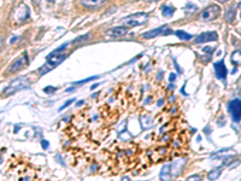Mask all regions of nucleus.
<instances>
[{
	"label": "nucleus",
	"mask_w": 241,
	"mask_h": 181,
	"mask_svg": "<svg viewBox=\"0 0 241 181\" xmlns=\"http://www.w3.org/2000/svg\"><path fill=\"white\" fill-rule=\"evenodd\" d=\"M65 58H66V55H63L62 52L53 51L51 55L47 56L45 65H42V67H41V69H40V74L44 75V74H46V73H48L51 69H53V68H55V67H58V65H59V64L62 63Z\"/></svg>",
	"instance_id": "1"
},
{
	"label": "nucleus",
	"mask_w": 241,
	"mask_h": 181,
	"mask_svg": "<svg viewBox=\"0 0 241 181\" xmlns=\"http://www.w3.org/2000/svg\"><path fill=\"white\" fill-rule=\"evenodd\" d=\"M147 20H148V13H146V12H136V13H133V15L124 17L122 20V23L128 28L138 27V25L143 24Z\"/></svg>",
	"instance_id": "2"
},
{
	"label": "nucleus",
	"mask_w": 241,
	"mask_h": 181,
	"mask_svg": "<svg viewBox=\"0 0 241 181\" xmlns=\"http://www.w3.org/2000/svg\"><path fill=\"white\" fill-rule=\"evenodd\" d=\"M221 13V7L218 5L214 4V5H210L207 7H205L200 12L199 15V21L201 22H210V21H214L216 20Z\"/></svg>",
	"instance_id": "3"
},
{
	"label": "nucleus",
	"mask_w": 241,
	"mask_h": 181,
	"mask_svg": "<svg viewBox=\"0 0 241 181\" xmlns=\"http://www.w3.org/2000/svg\"><path fill=\"white\" fill-rule=\"evenodd\" d=\"M227 109H228V112L232 116V120H233L234 123H239L241 121V99L236 98L233 99L228 103L227 105Z\"/></svg>",
	"instance_id": "4"
},
{
	"label": "nucleus",
	"mask_w": 241,
	"mask_h": 181,
	"mask_svg": "<svg viewBox=\"0 0 241 181\" xmlns=\"http://www.w3.org/2000/svg\"><path fill=\"white\" fill-rule=\"evenodd\" d=\"M28 86H29V80H28V77L21 76V77H17L16 80H13V81H12L6 88H5L4 93L6 95L12 94V93H15V92H17V90L23 89V88H27Z\"/></svg>",
	"instance_id": "5"
},
{
	"label": "nucleus",
	"mask_w": 241,
	"mask_h": 181,
	"mask_svg": "<svg viewBox=\"0 0 241 181\" xmlns=\"http://www.w3.org/2000/svg\"><path fill=\"white\" fill-rule=\"evenodd\" d=\"M27 64H28V55L24 52V53H22L20 57H17V58L10 64V67L7 68V71L8 73L18 71V70H21L23 67H25Z\"/></svg>",
	"instance_id": "6"
},
{
	"label": "nucleus",
	"mask_w": 241,
	"mask_h": 181,
	"mask_svg": "<svg viewBox=\"0 0 241 181\" xmlns=\"http://www.w3.org/2000/svg\"><path fill=\"white\" fill-rule=\"evenodd\" d=\"M218 39V35L216 32H205L201 33L200 35H198L194 40V43H204V42H211V41H216Z\"/></svg>",
	"instance_id": "7"
},
{
	"label": "nucleus",
	"mask_w": 241,
	"mask_h": 181,
	"mask_svg": "<svg viewBox=\"0 0 241 181\" xmlns=\"http://www.w3.org/2000/svg\"><path fill=\"white\" fill-rule=\"evenodd\" d=\"M215 67V74H216V77L222 81H224L227 79V75H228V70H227V67L223 60H218L214 64Z\"/></svg>",
	"instance_id": "8"
},
{
	"label": "nucleus",
	"mask_w": 241,
	"mask_h": 181,
	"mask_svg": "<svg viewBox=\"0 0 241 181\" xmlns=\"http://www.w3.org/2000/svg\"><path fill=\"white\" fill-rule=\"evenodd\" d=\"M172 30L171 29H168L166 25H163L160 28H156L153 30H150V32H146L142 34L143 39H152V38H156L158 35H162V34H171Z\"/></svg>",
	"instance_id": "9"
},
{
	"label": "nucleus",
	"mask_w": 241,
	"mask_h": 181,
	"mask_svg": "<svg viewBox=\"0 0 241 181\" xmlns=\"http://www.w3.org/2000/svg\"><path fill=\"white\" fill-rule=\"evenodd\" d=\"M187 159L186 158H177L171 163V171H172V176H177L178 174H181L183 165L186 164Z\"/></svg>",
	"instance_id": "10"
},
{
	"label": "nucleus",
	"mask_w": 241,
	"mask_h": 181,
	"mask_svg": "<svg viewBox=\"0 0 241 181\" xmlns=\"http://www.w3.org/2000/svg\"><path fill=\"white\" fill-rule=\"evenodd\" d=\"M172 177V171H171V163L165 164L162 168L160 173H159V179L162 181H170Z\"/></svg>",
	"instance_id": "11"
},
{
	"label": "nucleus",
	"mask_w": 241,
	"mask_h": 181,
	"mask_svg": "<svg viewBox=\"0 0 241 181\" xmlns=\"http://www.w3.org/2000/svg\"><path fill=\"white\" fill-rule=\"evenodd\" d=\"M128 33V27H115L111 28L107 30V34L110 36H113V38H118V36H124Z\"/></svg>",
	"instance_id": "12"
},
{
	"label": "nucleus",
	"mask_w": 241,
	"mask_h": 181,
	"mask_svg": "<svg viewBox=\"0 0 241 181\" xmlns=\"http://www.w3.org/2000/svg\"><path fill=\"white\" fill-rule=\"evenodd\" d=\"M81 4L86 7H89V8H95V7H99L106 3L107 0H80Z\"/></svg>",
	"instance_id": "13"
},
{
	"label": "nucleus",
	"mask_w": 241,
	"mask_h": 181,
	"mask_svg": "<svg viewBox=\"0 0 241 181\" xmlns=\"http://www.w3.org/2000/svg\"><path fill=\"white\" fill-rule=\"evenodd\" d=\"M222 170H223V168H222V167H218V168L212 169L209 174H207V179H209L210 181L216 180V179H217V177H219V175L222 174Z\"/></svg>",
	"instance_id": "14"
},
{
	"label": "nucleus",
	"mask_w": 241,
	"mask_h": 181,
	"mask_svg": "<svg viewBox=\"0 0 241 181\" xmlns=\"http://www.w3.org/2000/svg\"><path fill=\"white\" fill-rule=\"evenodd\" d=\"M175 12V7L171 6V5H166V6H163L162 8V13L164 17H171Z\"/></svg>",
	"instance_id": "15"
},
{
	"label": "nucleus",
	"mask_w": 241,
	"mask_h": 181,
	"mask_svg": "<svg viewBox=\"0 0 241 181\" xmlns=\"http://www.w3.org/2000/svg\"><path fill=\"white\" fill-rule=\"evenodd\" d=\"M175 35L177 36L178 39L181 40H189L192 39V35L190 34H188V33L183 32V30H177V32H175Z\"/></svg>",
	"instance_id": "16"
},
{
	"label": "nucleus",
	"mask_w": 241,
	"mask_h": 181,
	"mask_svg": "<svg viewBox=\"0 0 241 181\" xmlns=\"http://www.w3.org/2000/svg\"><path fill=\"white\" fill-rule=\"evenodd\" d=\"M141 126H142L143 128H147V127L152 126V118H151L148 115L141 117Z\"/></svg>",
	"instance_id": "17"
},
{
	"label": "nucleus",
	"mask_w": 241,
	"mask_h": 181,
	"mask_svg": "<svg viewBox=\"0 0 241 181\" xmlns=\"http://www.w3.org/2000/svg\"><path fill=\"white\" fill-rule=\"evenodd\" d=\"M185 11H186L187 13H189V15L190 13H194L195 11H198V6L197 5H194L193 3H188L187 6L185 7Z\"/></svg>",
	"instance_id": "18"
},
{
	"label": "nucleus",
	"mask_w": 241,
	"mask_h": 181,
	"mask_svg": "<svg viewBox=\"0 0 241 181\" xmlns=\"http://www.w3.org/2000/svg\"><path fill=\"white\" fill-rule=\"evenodd\" d=\"M234 17H235V8H234V7H230L229 10L227 11L225 18H227V21H229V22H232V21L234 20Z\"/></svg>",
	"instance_id": "19"
},
{
	"label": "nucleus",
	"mask_w": 241,
	"mask_h": 181,
	"mask_svg": "<svg viewBox=\"0 0 241 181\" xmlns=\"http://www.w3.org/2000/svg\"><path fill=\"white\" fill-rule=\"evenodd\" d=\"M97 79H98V76H92V77L81 80V81H76V82H74V85H81V83H86V82H88V81H91V80H97Z\"/></svg>",
	"instance_id": "20"
},
{
	"label": "nucleus",
	"mask_w": 241,
	"mask_h": 181,
	"mask_svg": "<svg viewBox=\"0 0 241 181\" xmlns=\"http://www.w3.org/2000/svg\"><path fill=\"white\" fill-rule=\"evenodd\" d=\"M57 90V87H52V86H48V87H45L44 88V92L47 93V94H51V93H54Z\"/></svg>",
	"instance_id": "21"
},
{
	"label": "nucleus",
	"mask_w": 241,
	"mask_h": 181,
	"mask_svg": "<svg viewBox=\"0 0 241 181\" xmlns=\"http://www.w3.org/2000/svg\"><path fill=\"white\" fill-rule=\"evenodd\" d=\"M74 100H75V99H69V100H68V102L65 103V104H63V105H62V106H60L59 109H58V111H59V112H60V111H63L64 109H65V107H68L69 105H71L72 103H74Z\"/></svg>",
	"instance_id": "22"
},
{
	"label": "nucleus",
	"mask_w": 241,
	"mask_h": 181,
	"mask_svg": "<svg viewBox=\"0 0 241 181\" xmlns=\"http://www.w3.org/2000/svg\"><path fill=\"white\" fill-rule=\"evenodd\" d=\"M186 181H201V176L200 175H192Z\"/></svg>",
	"instance_id": "23"
},
{
	"label": "nucleus",
	"mask_w": 241,
	"mask_h": 181,
	"mask_svg": "<svg viewBox=\"0 0 241 181\" xmlns=\"http://www.w3.org/2000/svg\"><path fill=\"white\" fill-rule=\"evenodd\" d=\"M41 146L44 147V150H47L48 147H50V142H48L46 139H42V140H41Z\"/></svg>",
	"instance_id": "24"
},
{
	"label": "nucleus",
	"mask_w": 241,
	"mask_h": 181,
	"mask_svg": "<svg viewBox=\"0 0 241 181\" xmlns=\"http://www.w3.org/2000/svg\"><path fill=\"white\" fill-rule=\"evenodd\" d=\"M175 79H176V75H175L174 73H171V74H170V82H174Z\"/></svg>",
	"instance_id": "25"
},
{
	"label": "nucleus",
	"mask_w": 241,
	"mask_h": 181,
	"mask_svg": "<svg viewBox=\"0 0 241 181\" xmlns=\"http://www.w3.org/2000/svg\"><path fill=\"white\" fill-rule=\"evenodd\" d=\"M83 103H84V102H83V100H81V102H79L77 104H76V106H81V105H83Z\"/></svg>",
	"instance_id": "26"
},
{
	"label": "nucleus",
	"mask_w": 241,
	"mask_h": 181,
	"mask_svg": "<svg viewBox=\"0 0 241 181\" xmlns=\"http://www.w3.org/2000/svg\"><path fill=\"white\" fill-rule=\"evenodd\" d=\"M98 86H99V83H95V85H93V86H92L91 89H95V88H97Z\"/></svg>",
	"instance_id": "27"
},
{
	"label": "nucleus",
	"mask_w": 241,
	"mask_h": 181,
	"mask_svg": "<svg viewBox=\"0 0 241 181\" xmlns=\"http://www.w3.org/2000/svg\"><path fill=\"white\" fill-rule=\"evenodd\" d=\"M218 3H221V4H223V3H227V1H229V0H217Z\"/></svg>",
	"instance_id": "28"
},
{
	"label": "nucleus",
	"mask_w": 241,
	"mask_h": 181,
	"mask_svg": "<svg viewBox=\"0 0 241 181\" xmlns=\"http://www.w3.org/2000/svg\"><path fill=\"white\" fill-rule=\"evenodd\" d=\"M121 181H130V179H129V177H123Z\"/></svg>",
	"instance_id": "29"
},
{
	"label": "nucleus",
	"mask_w": 241,
	"mask_h": 181,
	"mask_svg": "<svg viewBox=\"0 0 241 181\" xmlns=\"http://www.w3.org/2000/svg\"><path fill=\"white\" fill-rule=\"evenodd\" d=\"M147 1H159V0H147Z\"/></svg>",
	"instance_id": "30"
},
{
	"label": "nucleus",
	"mask_w": 241,
	"mask_h": 181,
	"mask_svg": "<svg viewBox=\"0 0 241 181\" xmlns=\"http://www.w3.org/2000/svg\"><path fill=\"white\" fill-rule=\"evenodd\" d=\"M48 1H50V3H54L55 0H48Z\"/></svg>",
	"instance_id": "31"
}]
</instances>
